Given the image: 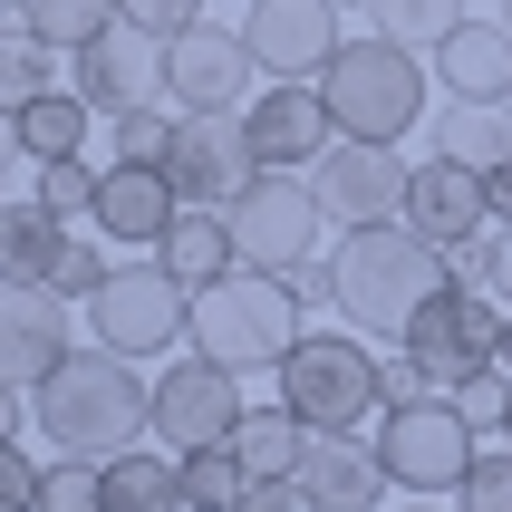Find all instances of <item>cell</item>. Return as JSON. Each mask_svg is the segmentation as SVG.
<instances>
[{"label": "cell", "mask_w": 512, "mask_h": 512, "mask_svg": "<svg viewBox=\"0 0 512 512\" xmlns=\"http://www.w3.org/2000/svg\"><path fill=\"white\" fill-rule=\"evenodd\" d=\"M271 377H281V406H300V416H310V426H329V435H358L377 406H387L368 339H348V329H300V339H290V358H281Z\"/></svg>", "instance_id": "8992f818"}, {"label": "cell", "mask_w": 512, "mask_h": 512, "mask_svg": "<svg viewBox=\"0 0 512 512\" xmlns=\"http://www.w3.org/2000/svg\"><path fill=\"white\" fill-rule=\"evenodd\" d=\"M252 97V39L223 20H194L165 39V107L203 116V107H242Z\"/></svg>", "instance_id": "7c38bea8"}, {"label": "cell", "mask_w": 512, "mask_h": 512, "mask_svg": "<svg viewBox=\"0 0 512 512\" xmlns=\"http://www.w3.org/2000/svg\"><path fill=\"white\" fill-rule=\"evenodd\" d=\"M155 261H165V271H174L184 290H203V281H223V271H232L242 252H232V223L213 213V203H184V213H174V223L155 232Z\"/></svg>", "instance_id": "7402d4cb"}, {"label": "cell", "mask_w": 512, "mask_h": 512, "mask_svg": "<svg viewBox=\"0 0 512 512\" xmlns=\"http://www.w3.org/2000/svg\"><path fill=\"white\" fill-rule=\"evenodd\" d=\"M87 126H97V107H87L78 87H49V97H29V107H20V145H29V165H58V155H78Z\"/></svg>", "instance_id": "4316f807"}, {"label": "cell", "mask_w": 512, "mask_h": 512, "mask_svg": "<svg viewBox=\"0 0 512 512\" xmlns=\"http://www.w3.org/2000/svg\"><path fill=\"white\" fill-rule=\"evenodd\" d=\"M435 87L445 97H512V29L503 20H455L435 39Z\"/></svg>", "instance_id": "44dd1931"}, {"label": "cell", "mask_w": 512, "mask_h": 512, "mask_svg": "<svg viewBox=\"0 0 512 512\" xmlns=\"http://www.w3.org/2000/svg\"><path fill=\"white\" fill-rule=\"evenodd\" d=\"M165 145H174V107H165V97H145V107L116 116V155H145V165H165Z\"/></svg>", "instance_id": "836d02e7"}, {"label": "cell", "mask_w": 512, "mask_h": 512, "mask_svg": "<svg viewBox=\"0 0 512 512\" xmlns=\"http://www.w3.org/2000/svg\"><path fill=\"white\" fill-rule=\"evenodd\" d=\"M20 20L39 29L49 49H87V39L116 20V0H20Z\"/></svg>", "instance_id": "f546056e"}, {"label": "cell", "mask_w": 512, "mask_h": 512, "mask_svg": "<svg viewBox=\"0 0 512 512\" xmlns=\"http://www.w3.org/2000/svg\"><path fill=\"white\" fill-rule=\"evenodd\" d=\"M377 387H387V406H406V397H435V377L416 368L406 348H397V358H377Z\"/></svg>", "instance_id": "60d3db41"}, {"label": "cell", "mask_w": 512, "mask_h": 512, "mask_svg": "<svg viewBox=\"0 0 512 512\" xmlns=\"http://www.w3.org/2000/svg\"><path fill=\"white\" fill-rule=\"evenodd\" d=\"M0 20H20V0H0Z\"/></svg>", "instance_id": "681fc988"}, {"label": "cell", "mask_w": 512, "mask_h": 512, "mask_svg": "<svg viewBox=\"0 0 512 512\" xmlns=\"http://www.w3.org/2000/svg\"><path fill=\"white\" fill-rule=\"evenodd\" d=\"M39 503V464L20 455V435H0V512H29Z\"/></svg>", "instance_id": "f35d334b"}, {"label": "cell", "mask_w": 512, "mask_h": 512, "mask_svg": "<svg viewBox=\"0 0 512 512\" xmlns=\"http://www.w3.org/2000/svg\"><path fill=\"white\" fill-rule=\"evenodd\" d=\"M242 126H252V155H261V165H300V174H310L319 155H329V136H339V116H329L319 78H271L261 97H242Z\"/></svg>", "instance_id": "9a60e30c"}, {"label": "cell", "mask_w": 512, "mask_h": 512, "mask_svg": "<svg viewBox=\"0 0 512 512\" xmlns=\"http://www.w3.org/2000/svg\"><path fill=\"white\" fill-rule=\"evenodd\" d=\"M503 368H512V319H503Z\"/></svg>", "instance_id": "c3c4849f"}, {"label": "cell", "mask_w": 512, "mask_h": 512, "mask_svg": "<svg viewBox=\"0 0 512 512\" xmlns=\"http://www.w3.org/2000/svg\"><path fill=\"white\" fill-rule=\"evenodd\" d=\"M20 397H29V387H10V377H0V435H20Z\"/></svg>", "instance_id": "f6af8a7d"}, {"label": "cell", "mask_w": 512, "mask_h": 512, "mask_svg": "<svg viewBox=\"0 0 512 512\" xmlns=\"http://www.w3.org/2000/svg\"><path fill=\"white\" fill-rule=\"evenodd\" d=\"M174 474H184V512H232L242 484H252L232 445H194V455H174Z\"/></svg>", "instance_id": "f1b7e54d"}, {"label": "cell", "mask_w": 512, "mask_h": 512, "mask_svg": "<svg viewBox=\"0 0 512 512\" xmlns=\"http://www.w3.org/2000/svg\"><path fill=\"white\" fill-rule=\"evenodd\" d=\"M68 348L78 339H68V300H58V290L0 281V377H10V387H39Z\"/></svg>", "instance_id": "e0dca14e"}, {"label": "cell", "mask_w": 512, "mask_h": 512, "mask_svg": "<svg viewBox=\"0 0 512 512\" xmlns=\"http://www.w3.org/2000/svg\"><path fill=\"white\" fill-rule=\"evenodd\" d=\"M435 145H445V155H464L474 174L503 165V155H512V97H455V107L435 116Z\"/></svg>", "instance_id": "d4e9b609"}, {"label": "cell", "mask_w": 512, "mask_h": 512, "mask_svg": "<svg viewBox=\"0 0 512 512\" xmlns=\"http://www.w3.org/2000/svg\"><path fill=\"white\" fill-rule=\"evenodd\" d=\"M319 97H329V116H339V136L406 145V126L435 107V58H416L406 39L368 29V39H339V58L319 68Z\"/></svg>", "instance_id": "3957f363"}, {"label": "cell", "mask_w": 512, "mask_h": 512, "mask_svg": "<svg viewBox=\"0 0 512 512\" xmlns=\"http://www.w3.org/2000/svg\"><path fill=\"white\" fill-rule=\"evenodd\" d=\"M78 97L97 116H126V107H145V97H165V39L136 29V20H107L78 49Z\"/></svg>", "instance_id": "5bb4252c"}, {"label": "cell", "mask_w": 512, "mask_h": 512, "mask_svg": "<svg viewBox=\"0 0 512 512\" xmlns=\"http://www.w3.org/2000/svg\"><path fill=\"white\" fill-rule=\"evenodd\" d=\"M406 155L377 136H329V155H319V203H329V223H397L406 213Z\"/></svg>", "instance_id": "4fadbf2b"}, {"label": "cell", "mask_w": 512, "mask_h": 512, "mask_svg": "<svg viewBox=\"0 0 512 512\" xmlns=\"http://www.w3.org/2000/svg\"><path fill=\"white\" fill-rule=\"evenodd\" d=\"M20 155H29V145H20V107H0V174L20 165Z\"/></svg>", "instance_id": "7bdbcfd3"}, {"label": "cell", "mask_w": 512, "mask_h": 512, "mask_svg": "<svg viewBox=\"0 0 512 512\" xmlns=\"http://www.w3.org/2000/svg\"><path fill=\"white\" fill-rule=\"evenodd\" d=\"M493 20H503V29H512V0H493Z\"/></svg>", "instance_id": "bcb514c9"}, {"label": "cell", "mask_w": 512, "mask_h": 512, "mask_svg": "<svg viewBox=\"0 0 512 512\" xmlns=\"http://www.w3.org/2000/svg\"><path fill=\"white\" fill-rule=\"evenodd\" d=\"M406 512H435V503H426V493H406Z\"/></svg>", "instance_id": "7dc6e473"}, {"label": "cell", "mask_w": 512, "mask_h": 512, "mask_svg": "<svg viewBox=\"0 0 512 512\" xmlns=\"http://www.w3.org/2000/svg\"><path fill=\"white\" fill-rule=\"evenodd\" d=\"M232 512H319V493L300 484V474H252Z\"/></svg>", "instance_id": "8d00e7d4"}, {"label": "cell", "mask_w": 512, "mask_h": 512, "mask_svg": "<svg viewBox=\"0 0 512 512\" xmlns=\"http://www.w3.org/2000/svg\"><path fill=\"white\" fill-rule=\"evenodd\" d=\"M39 203H49L58 223H87V213H97V174H87L78 155H58V165H39Z\"/></svg>", "instance_id": "d6a6232c"}, {"label": "cell", "mask_w": 512, "mask_h": 512, "mask_svg": "<svg viewBox=\"0 0 512 512\" xmlns=\"http://www.w3.org/2000/svg\"><path fill=\"white\" fill-rule=\"evenodd\" d=\"M97 281H107V261L87 252V242H68V252H58V271H49L58 300H97Z\"/></svg>", "instance_id": "ab89813d"}, {"label": "cell", "mask_w": 512, "mask_h": 512, "mask_svg": "<svg viewBox=\"0 0 512 512\" xmlns=\"http://www.w3.org/2000/svg\"><path fill=\"white\" fill-rule=\"evenodd\" d=\"M49 87H58V49L29 20H10L0 29V107H29V97H49Z\"/></svg>", "instance_id": "83f0119b"}, {"label": "cell", "mask_w": 512, "mask_h": 512, "mask_svg": "<svg viewBox=\"0 0 512 512\" xmlns=\"http://www.w3.org/2000/svg\"><path fill=\"white\" fill-rule=\"evenodd\" d=\"M116 20H136V29H155V39H174V29L203 20V0H116Z\"/></svg>", "instance_id": "74e56055"}, {"label": "cell", "mask_w": 512, "mask_h": 512, "mask_svg": "<svg viewBox=\"0 0 512 512\" xmlns=\"http://www.w3.org/2000/svg\"><path fill=\"white\" fill-rule=\"evenodd\" d=\"M165 174L184 203H213L223 213L242 184L261 174L252 155V126H242V107H203V116H174V145H165Z\"/></svg>", "instance_id": "8fae6325"}, {"label": "cell", "mask_w": 512, "mask_h": 512, "mask_svg": "<svg viewBox=\"0 0 512 512\" xmlns=\"http://www.w3.org/2000/svg\"><path fill=\"white\" fill-rule=\"evenodd\" d=\"M29 512H107V484H97V464H87V455L39 464V503H29Z\"/></svg>", "instance_id": "1f68e13d"}, {"label": "cell", "mask_w": 512, "mask_h": 512, "mask_svg": "<svg viewBox=\"0 0 512 512\" xmlns=\"http://www.w3.org/2000/svg\"><path fill=\"white\" fill-rule=\"evenodd\" d=\"M97 484H107V512H184V474H174V455H145V445L107 455V464H97Z\"/></svg>", "instance_id": "cb8c5ba5"}, {"label": "cell", "mask_w": 512, "mask_h": 512, "mask_svg": "<svg viewBox=\"0 0 512 512\" xmlns=\"http://www.w3.org/2000/svg\"><path fill=\"white\" fill-rule=\"evenodd\" d=\"M484 203H493V223H512V155H503V165H484Z\"/></svg>", "instance_id": "b9f144b4"}, {"label": "cell", "mask_w": 512, "mask_h": 512, "mask_svg": "<svg viewBox=\"0 0 512 512\" xmlns=\"http://www.w3.org/2000/svg\"><path fill=\"white\" fill-rule=\"evenodd\" d=\"M493 290H503V300H512V223L493 232Z\"/></svg>", "instance_id": "ee69618b"}, {"label": "cell", "mask_w": 512, "mask_h": 512, "mask_svg": "<svg viewBox=\"0 0 512 512\" xmlns=\"http://www.w3.org/2000/svg\"><path fill=\"white\" fill-rule=\"evenodd\" d=\"M455 503H464V512H512V435L493 445V455H474V474H464Z\"/></svg>", "instance_id": "e575fe53"}, {"label": "cell", "mask_w": 512, "mask_h": 512, "mask_svg": "<svg viewBox=\"0 0 512 512\" xmlns=\"http://www.w3.org/2000/svg\"><path fill=\"white\" fill-rule=\"evenodd\" d=\"M242 39L261 78H319L339 58V0H252Z\"/></svg>", "instance_id": "2e32d148"}, {"label": "cell", "mask_w": 512, "mask_h": 512, "mask_svg": "<svg viewBox=\"0 0 512 512\" xmlns=\"http://www.w3.org/2000/svg\"><path fill=\"white\" fill-rule=\"evenodd\" d=\"M474 416H464L455 397H445V387H435V397H406V406H377V464H387V484L397 493H464V474H474V455H484V445H474Z\"/></svg>", "instance_id": "5b68a950"}, {"label": "cell", "mask_w": 512, "mask_h": 512, "mask_svg": "<svg viewBox=\"0 0 512 512\" xmlns=\"http://www.w3.org/2000/svg\"><path fill=\"white\" fill-rule=\"evenodd\" d=\"M503 290H474V281H435L426 290V310L406 319V358H416V368L435 377V387H445V397H455L464 377L474 368H493V358H503Z\"/></svg>", "instance_id": "52a82bcc"}, {"label": "cell", "mask_w": 512, "mask_h": 512, "mask_svg": "<svg viewBox=\"0 0 512 512\" xmlns=\"http://www.w3.org/2000/svg\"><path fill=\"white\" fill-rule=\"evenodd\" d=\"M319 184L300 165H261L242 194L223 203V223H232V252L252 261V271H300V261L319 252Z\"/></svg>", "instance_id": "ba28073f"}, {"label": "cell", "mask_w": 512, "mask_h": 512, "mask_svg": "<svg viewBox=\"0 0 512 512\" xmlns=\"http://www.w3.org/2000/svg\"><path fill=\"white\" fill-rule=\"evenodd\" d=\"M290 339H300V290H290V271H252V261H232L223 281L194 290V329H184V348H203V358H223V368H281Z\"/></svg>", "instance_id": "277c9868"}, {"label": "cell", "mask_w": 512, "mask_h": 512, "mask_svg": "<svg viewBox=\"0 0 512 512\" xmlns=\"http://www.w3.org/2000/svg\"><path fill=\"white\" fill-rule=\"evenodd\" d=\"M58 252H68V223H58L39 194H29L20 213H0V281H39V290H49Z\"/></svg>", "instance_id": "603a6c76"}, {"label": "cell", "mask_w": 512, "mask_h": 512, "mask_svg": "<svg viewBox=\"0 0 512 512\" xmlns=\"http://www.w3.org/2000/svg\"><path fill=\"white\" fill-rule=\"evenodd\" d=\"M329 271H339V319L348 329L406 339V319L426 310V290L445 281V242H426L406 213L397 223H348L339 252H329Z\"/></svg>", "instance_id": "7a4b0ae2"}, {"label": "cell", "mask_w": 512, "mask_h": 512, "mask_svg": "<svg viewBox=\"0 0 512 512\" xmlns=\"http://www.w3.org/2000/svg\"><path fill=\"white\" fill-rule=\"evenodd\" d=\"M368 20L387 29V39H406V49H435V39L464 20V0H368Z\"/></svg>", "instance_id": "4dcf8cb0"}, {"label": "cell", "mask_w": 512, "mask_h": 512, "mask_svg": "<svg viewBox=\"0 0 512 512\" xmlns=\"http://www.w3.org/2000/svg\"><path fill=\"white\" fill-rule=\"evenodd\" d=\"M29 416H39V435H49L58 455L107 464V455H126V445L155 435V387L136 377V358H116V348L97 339V348H68V358L29 387Z\"/></svg>", "instance_id": "6da1fadb"}, {"label": "cell", "mask_w": 512, "mask_h": 512, "mask_svg": "<svg viewBox=\"0 0 512 512\" xmlns=\"http://www.w3.org/2000/svg\"><path fill=\"white\" fill-rule=\"evenodd\" d=\"M300 445H310V416L300 406H242V426H232L242 474H300Z\"/></svg>", "instance_id": "484cf974"}, {"label": "cell", "mask_w": 512, "mask_h": 512, "mask_svg": "<svg viewBox=\"0 0 512 512\" xmlns=\"http://www.w3.org/2000/svg\"><path fill=\"white\" fill-rule=\"evenodd\" d=\"M406 223L426 232V242H474V232L493 223V203H484V174L464 165V155H445V145H435L426 165L406 174Z\"/></svg>", "instance_id": "d6986e66"}, {"label": "cell", "mask_w": 512, "mask_h": 512, "mask_svg": "<svg viewBox=\"0 0 512 512\" xmlns=\"http://www.w3.org/2000/svg\"><path fill=\"white\" fill-rule=\"evenodd\" d=\"M503 435H512V416H503Z\"/></svg>", "instance_id": "f907efd6"}, {"label": "cell", "mask_w": 512, "mask_h": 512, "mask_svg": "<svg viewBox=\"0 0 512 512\" xmlns=\"http://www.w3.org/2000/svg\"><path fill=\"white\" fill-rule=\"evenodd\" d=\"M184 213V194H174L165 165H145V155H116L107 174H97V213L87 223L107 232V242H126V252H155V232Z\"/></svg>", "instance_id": "ac0fdd59"}, {"label": "cell", "mask_w": 512, "mask_h": 512, "mask_svg": "<svg viewBox=\"0 0 512 512\" xmlns=\"http://www.w3.org/2000/svg\"><path fill=\"white\" fill-rule=\"evenodd\" d=\"M232 426H242V368L203 358V348L165 358V377H155V435H165V455L232 445Z\"/></svg>", "instance_id": "30bf717a"}, {"label": "cell", "mask_w": 512, "mask_h": 512, "mask_svg": "<svg viewBox=\"0 0 512 512\" xmlns=\"http://www.w3.org/2000/svg\"><path fill=\"white\" fill-rule=\"evenodd\" d=\"M87 329H97L116 358H174V348H184V329H194V290L174 281L165 261H126V271H107V281H97Z\"/></svg>", "instance_id": "9c48e42d"}, {"label": "cell", "mask_w": 512, "mask_h": 512, "mask_svg": "<svg viewBox=\"0 0 512 512\" xmlns=\"http://www.w3.org/2000/svg\"><path fill=\"white\" fill-rule=\"evenodd\" d=\"M300 484L319 493V512H377V493H397L387 464H377V445L329 435V426H310V445H300Z\"/></svg>", "instance_id": "ffe728a7"}, {"label": "cell", "mask_w": 512, "mask_h": 512, "mask_svg": "<svg viewBox=\"0 0 512 512\" xmlns=\"http://www.w3.org/2000/svg\"><path fill=\"white\" fill-rule=\"evenodd\" d=\"M339 10H348V0H339Z\"/></svg>", "instance_id": "816d5d0a"}, {"label": "cell", "mask_w": 512, "mask_h": 512, "mask_svg": "<svg viewBox=\"0 0 512 512\" xmlns=\"http://www.w3.org/2000/svg\"><path fill=\"white\" fill-rule=\"evenodd\" d=\"M455 406L474 416V426H503V416H512V368H503V358H493V368H474V377L455 387Z\"/></svg>", "instance_id": "d590c367"}]
</instances>
